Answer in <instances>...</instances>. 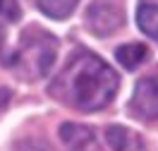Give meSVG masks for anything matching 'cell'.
I'll use <instances>...</instances> for the list:
<instances>
[{"label":"cell","instance_id":"obj_1","mask_svg":"<svg viewBox=\"0 0 158 151\" xmlns=\"http://www.w3.org/2000/svg\"><path fill=\"white\" fill-rule=\"evenodd\" d=\"M120 86L118 72L96 53L77 50L69 55L55 82L50 84V94L77 111H101L115 99Z\"/></svg>","mask_w":158,"mask_h":151},{"label":"cell","instance_id":"obj_2","mask_svg":"<svg viewBox=\"0 0 158 151\" xmlns=\"http://www.w3.org/2000/svg\"><path fill=\"white\" fill-rule=\"evenodd\" d=\"M55 53H58V39L39 27H29L22 34L19 48L5 60V65L24 82H34L50 72Z\"/></svg>","mask_w":158,"mask_h":151},{"label":"cell","instance_id":"obj_3","mask_svg":"<svg viewBox=\"0 0 158 151\" xmlns=\"http://www.w3.org/2000/svg\"><path fill=\"white\" fill-rule=\"evenodd\" d=\"M122 7L113 0H94L86 10V27L96 36H110L122 27Z\"/></svg>","mask_w":158,"mask_h":151},{"label":"cell","instance_id":"obj_4","mask_svg":"<svg viewBox=\"0 0 158 151\" xmlns=\"http://www.w3.org/2000/svg\"><path fill=\"white\" fill-rule=\"evenodd\" d=\"M129 111L139 120H158V72L137 82Z\"/></svg>","mask_w":158,"mask_h":151},{"label":"cell","instance_id":"obj_5","mask_svg":"<svg viewBox=\"0 0 158 151\" xmlns=\"http://www.w3.org/2000/svg\"><path fill=\"white\" fill-rule=\"evenodd\" d=\"M60 139L69 151H98L94 130L77 125V122H65L60 127Z\"/></svg>","mask_w":158,"mask_h":151},{"label":"cell","instance_id":"obj_6","mask_svg":"<svg viewBox=\"0 0 158 151\" xmlns=\"http://www.w3.org/2000/svg\"><path fill=\"white\" fill-rule=\"evenodd\" d=\"M146 58H148V48L144 43H125V46H120V48L115 50V60L129 72L137 70Z\"/></svg>","mask_w":158,"mask_h":151},{"label":"cell","instance_id":"obj_7","mask_svg":"<svg viewBox=\"0 0 158 151\" xmlns=\"http://www.w3.org/2000/svg\"><path fill=\"white\" fill-rule=\"evenodd\" d=\"M137 24H139V29L144 31L148 39L158 41V5L141 2V5L137 7Z\"/></svg>","mask_w":158,"mask_h":151},{"label":"cell","instance_id":"obj_8","mask_svg":"<svg viewBox=\"0 0 158 151\" xmlns=\"http://www.w3.org/2000/svg\"><path fill=\"white\" fill-rule=\"evenodd\" d=\"M43 15H48L53 19H67L74 12L79 0H36Z\"/></svg>","mask_w":158,"mask_h":151},{"label":"cell","instance_id":"obj_9","mask_svg":"<svg viewBox=\"0 0 158 151\" xmlns=\"http://www.w3.org/2000/svg\"><path fill=\"white\" fill-rule=\"evenodd\" d=\"M106 139H108L113 151H125L127 144H129V134L122 125H110L108 130H106Z\"/></svg>","mask_w":158,"mask_h":151},{"label":"cell","instance_id":"obj_10","mask_svg":"<svg viewBox=\"0 0 158 151\" xmlns=\"http://www.w3.org/2000/svg\"><path fill=\"white\" fill-rule=\"evenodd\" d=\"M0 15L5 17V19H19V15H22V10H19V5L15 2V0H0Z\"/></svg>","mask_w":158,"mask_h":151},{"label":"cell","instance_id":"obj_11","mask_svg":"<svg viewBox=\"0 0 158 151\" xmlns=\"http://www.w3.org/2000/svg\"><path fill=\"white\" fill-rule=\"evenodd\" d=\"M10 96H12V91L7 89V86H2V84H0V111H2L5 106H7V101H10Z\"/></svg>","mask_w":158,"mask_h":151},{"label":"cell","instance_id":"obj_12","mask_svg":"<svg viewBox=\"0 0 158 151\" xmlns=\"http://www.w3.org/2000/svg\"><path fill=\"white\" fill-rule=\"evenodd\" d=\"M2 41H5V31H2V27H0V48H2Z\"/></svg>","mask_w":158,"mask_h":151}]
</instances>
